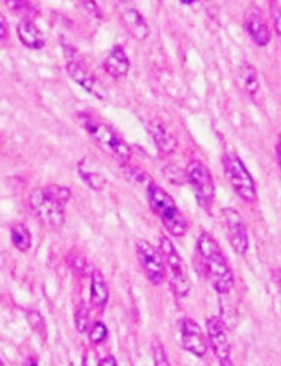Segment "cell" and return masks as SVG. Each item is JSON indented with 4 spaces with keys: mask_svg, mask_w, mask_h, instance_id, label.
Here are the masks:
<instances>
[{
    "mask_svg": "<svg viewBox=\"0 0 281 366\" xmlns=\"http://www.w3.org/2000/svg\"><path fill=\"white\" fill-rule=\"evenodd\" d=\"M197 250L214 290L219 293H229L234 287V274L217 241L202 231L197 241Z\"/></svg>",
    "mask_w": 281,
    "mask_h": 366,
    "instance_id": "6da1fadb",
    "label": "cell"
},
{
    "mask_svg": "<svg viewBox=\"0 0 281 366\" xmlns=\"http://www.w3.org/2000/svg\"><path fill=\"white\" fill-rule=\"evenodd\" d=\"M147 195L151 209L160 218L166 230L173 237L185 236L188 231V221L170 195L154 183L148 185Z\"/></svg>",
    "mask_w": 281,
    "mask_h": 366,
    "instance_id": "7a4b0ae2",
    "label": "cell"
},
{
    "mask_svg": "<svg viewBox=\"0 0 281 366\" xmlns=\"http://www.w3.org/2000/svg\"><path fill=\"white\" fill-rule=\"evenodd\" d=\"M81 121L90 138L97 143L102 151L107 152L122 162H128L131 159L132 152L129 146L113 127L89 115H82Z\"/></svg>",
    "mask_w": 281,
    "mask_h": 366,
    "instance_id": "3957f363",
    "label": "cell"
},
{
    "mask_svg": "<svg viewBox=\"0 0 281 366\" xmlns=\"http://www.w3.org/2000/svg\"><path fill=\"white\" fill-rule=\"evenodd\" d=\"M160 252L164 258L166 270L169 273L172 290L179 298H186L192 289V283L184 259L173 242L164 236L160 238Z\"/></svg>",
    "mask_w": 281,
    "mask_h": 366,
    "instance_id": "277c9868",
    "label": "cell"
},
{
    "mask_svg": "<svg viewBox=\"0 0 281 366\" xmlns=\"http://www.w3.org/2000/svg\"><path fill=\"white\" fill-rule=\"evenodd\" d=\"M29 206L40 224L47 229L56 230L64 225L65 205L51 197L45 188L32 190L29 195Z\"/></svg>",
    "mask_w": 281,
    "mask_h": 366,
    "instance_id": "5b68a950",
    "label": "cell"
},
{
    "mask_svg": "<svg viewBox=\"0 0 281 366\" xmlns=\"http://www.w3.org/2000/svg\"><path fill=\"white\" fill-rule=\"evenodd\" d=\"M223 168L225 175L227 177L229 183L235 190V193L246 202L256 201L257 193H256V185L254 178L242 159L236 153H226L223 156Z\"/></svg>",
    "mask_w": 281,
    "mask_h": 366,
    "instance_id": "8992f818",
    "label": "cell"
},
{
    "mask_svg": "<svg viewBox=\"0 0 281 366\" xmlns=\"http://www.w3.org/2000/svg\"><path fill=\"white\" fill-rule=\"evenodd\" d=\"M185 176L192 187L198 205L206 212H210L216 196V185L209 168L202 162L193 160L185 169Z\"/></svg>",
    "mask_w": 281,
    "mask_h": 366,
    "instance_id": "52a82bcc",
    "label": "cell"
},
{
    "mask_svg": "<svg viewBox=\"0 0 281 366\" xmlns=\"http://www.w3.org/2000/svg\"><path fill=\"white\" fill-rule=\"evenodd\" d=\"M136 255L145 277L154 286H160L166 278V264L161 252L148 241L143 240L136 243Z\"/></svg>",
    "mask_w": 281,
    "mask_h": 366,
    "instance_id": "ba28073f",
    "label": "cell"
},
{
    "mask_svg": "<svg viewBox=\"0 0 281 366\" xmlns=\"http://www.w3.org/2000/svg\"><path fill=\"white\" fill-rule=\"evenodd\" d=\"M220 221L230 242L231 249L238 255L247 253L250 245L248 231L241 213L234 208H225L220 211Z\"/></svg>",
    "mask_w": 281,
    "mask_h": 366,
    "instance_id": "9c48e42d",
    "label": "cell"
},
{
    "mask_svg": "<svg viewBox=\"0 0 281 366\" xmlns=\"http://www.w3.org/2000/svg\"><path fill=\"white\" fill-rule=\"evenodd\" d=\"M181 339L184 348L197 356L204 357L207 352V341L204 337V332L201 327L192 320V319H184L181 323Z\"/></svg>",
    "mask_w": 281,
    "mask_h": 366,
    "instance_id": "30bf717a",
    "label": "cell"
},
{
    "mask_svg": "<svg viewBox=\"0 0 281 366\" xmlns=\"http://www.w3.org/2000/svg\"><path fill=\"white\" fill-rule=\"evenodd\" d=\"M207 337L219 363L230 358V342L226 333V326L217 316L207 320Z\"/></svg>",
    "mask_w": 281,
    "mask_h": 366,
    "instance_id": "8fae6325",
    "label": "cell"
},
{
    "mask_svg": "<svg viewBox=\"0 0 281 366\" xmlns=\"http://www.w3.org/2000/svg\"><path fill=\"white\" fill-rule=\"evenodd\" d=\"M66 70H67V75L72 77V79L77 82L81 88L89 91L90 94H93L94 97L99 100L107 98V90L103 86L102 82L97 77L93 76L89 70L85 69L81 63L70 61L66 65Z\"/></svg>",
    "mask_w": 281,
    "mask_h": 366,
    "instance_id": "7c38bea8",
    "label": "cell"
},
{
    "mask_svg": "<svg viewBox=\"0 0 281 366\" xmlns=\"http://www.w3.org/2000/svg\"><path fill=\"white\" fill-rule=\"evenodd\" d=\"M244 26L256 45H268L271 32L260 8H257L256 6H251L250 8H247L244 13Z\"/></svg>",
    "mask_w": 281,
    "mask_h": 366,
    "instance_id": "4fadbf2b",
    "label": "cell"
},
{
    "mask_svg": "<svg viewBox=\"0 0 281 366\" xmlns=\"http://www.w3.org/2000/svg\"><path fill=\"white\" fill-rule=\"evenodd\" d=\"M147 127L159 151L164 155H170L177 150V138L170 131V128L166 126L164 121H161L160 118H154L152 121H150Z\"/></svg>",
    "mask_w": 281,
    "mask_h": 366,
    "instance_id": "5bb4252c",
    "label": "cell"
},
{
    "mask_svg": "<svg viewBox=\"0 0 281 366\" xmlns=\"http://www.w3.org/2000/svg\"><path fill=\"white\" fill-rule=\"evenodd\" d=\"M120 20L132 38L139 41H144L150 36V26H148L145 17L139 13V10L134 7L123 8L120 11Z\"/></svg>",
    "mask_w": 281,
    "mask_h": 366,
    "instance_id": "9a60e30c",
    "label": "cell"
},
{
    "mask_svg": "<svg viewBox=\"0 0 281 366\" xmlns=\"http://www.w3.org/2000/svg\"><path fill=\"white\" fill-rule=\"evenodd\" d=\"M103 66H104L106 73L113 78H122V77L127 76L131 63H129V59H128L125 48L120 45L114 47L113 51L110 52L109 56L106 57Z\"/></svg>",
    "mask_w": 281,
    "mask_h": 366,
    "instance_id": "2e32d148",
    "label": "cell"
},
{
    "mask_svg": "<svg viewBox=\"0 0 281 366\" xmlns=\"http://www.w3.org/2000/svg\"><path fill=\"white\" fill-rule=\"evenodd\" d=\"M19 40L31 49H41L45 45V38L33 19L24 17L16 28Z\"/></svg>",
    "mask_w": 281,
    "mask_h": 366,
    "instance_id": "e0dca14e",
    "label": "cell"
},
{
    "mask_svg": "<svg viewBox=\"0 0 281 366\" xmlns=\"http://www.w3.org/2000/svg\"><path fill=\"white\" fill-rule=\"evenodd\" d=\"M236 84L243 91L250 96L255 97L260 89L257 70L250 63H244L236 70Z\"/></svg>",
    "mask_w": 281,
    "mask_h": 366,
    "instance_id": "ac0fdd59",
    "label": "cell"
},
{
    "mask_svg": "<svg viewBox=\"0 0 281 366\" xmlns=\"http://www.w3.org/2000/svg\"><path fill=\"white\" fill-rule=\"evenodd\" d=\"M90 295H91V303L94 304L97 308H103L107 304L109 289H107L106 280L103 278L102 273L99 270H94L91 274Z\"/></svg>",
    "mask_w": 281,
    "mask_h": 366,
    "instance_id": "d6986e66",
    "label": "cell"
},
{
    "mask_svg": "<svg viewBox=\"0 0 281 366\" xmlns=\"http://www.w3.org/2000/svg\"><path fill=\"white\" fill-rule=\"evenodd\" d=\"M11 240L13 246L22 253H26L32 246V236L24 224H15L11 227Z\"/></svg>",
    "mask_w": 281,
    "mask_h": 366,
    "instance_id": "ffe728a7",
    "label": "cell"
},
{
    "mask_svg": "<svg viewBox=\"0 0 281 366\" xmlns=\"http://www.w3.org/2000/svg\"><path fill=\"white\" fill-rule=\"evenodd\" d=\"M78 172L81 177L83 178V181L89 185L91 190H102L106 185V177L103 176L102 174L97 172V171H91L89 167L85 163V160H82L79 165H78Z\"/></svg>",
    "mask_w": 281,
    "mask_h": 366,
    "instance_id": "44dd1931",
    "label": "cell"
},
{
    "mask_svg": "<svg viewBox=\"0 0 281 366\" xmlns=\"http://www.w3.org/2000/svg\"><path fill=\"white\" fill-rule=\"evenodd\" d=\"M6 6L16 13L26 15V17H29V19H32V16H35L38 13L36 4L31 3V1H26V0H11V1H7Z\"/></svg>",
    "mask_w": 281,
    "mask_h": 366,
    "instance_id": "7402d4cb",
    "label": "cell"
},
{
    "mask_svg": "<svg viewBox=\"0 0 281 366\" xmlns=\"http://www.w3.org/2000/svg\"><path fill=\"white\" fill-rule=\"evenodd\" d=\"M74 323H76V328L79 333L88 332L90 327L89 308L85 304H81L78 307L76 315H74Z\"/></svg>",
    "mask_w": 281,
    "mask_h": 366,
    "instance_id": "603a6c76",
    "label": "cell"
},
{
    "mask_svg": "<svg viewBox=\"0 0 281 366\" xmlns=\"http://www.w3.org/2000/svg\"><path fill=\"white\" fill-rule=\"evenodd\" d=\"M45 190L51 195V197H54L57 201L61 202L63 205H66L69 200L72 199V192L69 188L63 187V185H57V184H51L47 185Z\"/></svg>",
    "mask_w": 281,
    "mask_h": 366,
    "instance_id": "cb8c5ba5",
    "label": "cell"
},
{
    "mask_svg": "<svg viewBox=\"0 0 281 366\" xmlns=\"http://www.w3.org/2000/svg\"><path fill=\"white\" fill-rule=\"evenodd\" d=\"M107 337V327L102 321H97L91 326L89 330V339L93 344H99Z\"/></svg>",
    "mask_w": 281,
    "mask_h": 366,
    "instance_id": "d4e9b609",
    "label": "cell"
},
{
    "mask_svg": "<svg viewBox=\"0 0 281 366\" xmlns=\"http://www.w3.org/2000/svg\"><path fill=\"white\" fill-rule=\"evenodd\" d=\"M152 353H154V366H170L166 348L161 345V342L154 341L152 345Z\"/></svg>",
    "mask_w": 281,
    "mask_h": 366,
    "instance_id": "484cf974",
    "label": "cell"
},
{
    "mask_svg": "<svg viewBox=\"0 0 281 366\" xmlns=\"http://www.w3.org/2000/svg\"><path fill=\"white\" fill-rule=\"evenodd\" d=\"M271 13H272V19H273V24H275V28H276V32L281 38V4L272 3L271 4Z\"/></svg>",
    "mask_w": 281,
    "mask_h": 366,
    "instance_id": "4316f807",
    "label": "cell"
},
{
    "mask_svg": "<svg viewBox=\"0 0 281 366\" xmlns=\"http://www.w3.org/2000/svg\"><path fill=\"white\" fill-rule=\"evenodd\" d=\"M28 320H29V324H31V327L33 329H36L38 330V328H42L44 327V320H42V317L39 315V312H29L28 314Z\"/></svg>",
    "mask_w": 281,
    "mask_h": 366,
    "instance_id": "83f0119b",
    "label": "cell"
},
{
    "mask_svg": "<svg viewBox=\"0 0 281 366\" xmlns=\"http://www.w3.org/2000/svg\"><path fill=\"white\" fill-rule=\"evenodd\" d=\"M81 6H82L88 13H91L93 16H95V17H101L99 8H98V6H97L95 3H93V1H86V3H82Z\"/></svg>",
    "mask_w": 281,
    "mask_h": 366,
    "instance_id": "f1b7e54d",
    "label": "cell"
},
{
    "mask_svg": "<svg viewBox=\"0 0 281 366\" xmlns=\"http://www.w3.org/2000/svg\"><path fill=\"white\" fill-rule=\"evenodd\" d=\"M98 366H118V363H116L114 356H106L104 358L101 360Z\"/></svg>",
    "mask_w": 281,
    "mask_h": 366,
    "instance_id": "f546056e",
    "label": "cell"
},
{
    "mask_svg": "<svg viewBox=\"0 0 281 366\" xmlns=\"http://www.w3.org/2000/svg\"><path fill=\"white\" fill-rule=\"evenodd\" d=\"M8 33V26H7V22L6 19L0 15V40L6 38Z\"/></svg>",
    "mask_w": 281,
    "mask_h": 366,
    "instance_id": "4dcf8cb0",
    "label": "cell"
},
{
    "mask_svg": "<svg viewBox=\"0 0 281 366\" xmlns=\"http://www.w3.org/2000/svg\"><path fill=\"white\" fill-rule=\"evenodd\" d=\"M272 278L275 280V283H276L281 295V268H276V270L272 271Z\"/></svg>",
    "mask_w": 281,
    "mask_h": 366,
    "instance_id": "1f68e13d",
    "label": "cell"
},
{
    "mask_svg": "<svg viewBox=\"0 0 281 366\" xmlns=\"http://www.w3.org/2000/svg\"><path fill=\"white\" fill-rule=\"evenodd\" d=\"M23 366H39V364H38V361H36L35 358L29 357V358L26 360V363H24V365Z\"/></svg>",
    "mask_w": 281,
    "mask_h": 366,
    "instance_id": "d6a6232c",
    "label": "cell"
},
{
    "mask_svg": "<svg viewBox=\"0 0 281 366\" xmlns=\"http://www.w3.org/2000/svg\"><path fill=\"white\" fill-rule=\"evenodd\" d=\"M276 151H278V158H279V163H280L281 167V135L280 138H279V142H278V148H276Z\"/></svg>",
    "mask_w": 281,
    "mask_h": 366,
    "instance_id": "836d02e7",
    "label": "cell"
},
{
    "mask_svg": "<svg viewBox=\"0 0 281 366\" xmlns=\"http://www.w3.org/2000/svg\"><path fill=\"white\" fill-rule=\"evenodd\" d=\"M220 365L222 366H234V364L231 363L230 358H227V360H225V361H220Z\"/></svg>",
    "mask_w": 281,
    "mask_h": 366,
    "instance_id": "e575fe53",
    "label": "cell"
},
{
    "mask_svg": "<svg viewBox=\"0 0 281 366\" xmlns=\"http://www.w3.org/2000/svg\"><path fill=\"white\" fill-rule=\"evenodd\" d=\"M0 366H3V363H1V361H0Z\"/></svg>",
    "mask_w": 281,
    "mask_h": 366,
    "instance_id": "d590c367",
    "label": "cell"
}]
</instances>
